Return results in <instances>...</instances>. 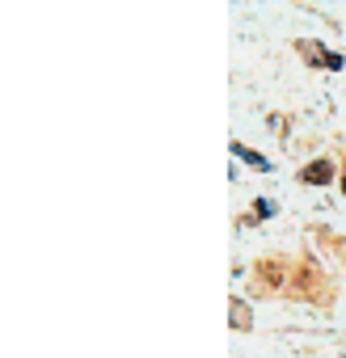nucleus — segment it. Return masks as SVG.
I'll return each mask as SVG.
<instances>
[{
  "label": "nucleus",
  "instance_id": "2",
  "mask_svg": "<svg viewBox=\"0 0 346 358\" xmlns=\"http://www.w3.org/2000/svg\"><path fill=\"white\" fill-rule=\"evenodd\" d=\"M300 55H304V59H312V64H325L329 72H338V68H342V55H329V51H321L317 43H312V47H308V43H300Z\"/></svg>",
  "mask_w": 346,
  "mask_h": 358
},
{
  "label": "nucleus",
  "instance_id": "4",
  "mask_svg": "<svg viewBox=\"0 0 346 358\" xmlns=\"http://www.w3.org/2000/svg\"><path fill=\"white\" fill-rule=\"evenodd\" d=\"M254 207H258V211H254V220H270V215H275V203H270V199H258Z\"/></svg>",
  "mask_w": 346,
  "mask_h": 358
},
{
  "label": "nucleus",
  "instance_id": "5",
  "mask_svg": "<svg viewBox=\"0 0 346 358\" xmlns=\"http://www.w3.org/2000/svg\"><path fill=\"white\" fill-rule=\"evenodd\" d=\"M342 190H346V177H342Z\"/></svg>",
  "mask_w": 346,
  "mask_h": 358
},
{
  "label": "nucleus",
  "instance_id": "3",
  "mask_svg": "<svg viewBox=\"0 0 346 358\" xmlns=\"http://www.w3.org/2000/svg\"><path fill=\"white\" fill-rule=\"evenodd\" d=\"M233 156H237V160H245V164H254V169H262V173H270V160H266V156H258V152H249V148H241V143H233Z\"/></svg>",
  "mask_w": 346,
  "mask_h": 358
},
{
  "label": "nucleus",
  "instance_id": "1",
  "mask_svg": "<svg viewBox=\"0 0 346 358\" xmlns=\"http://www.w3.org/2000/svg\"><path fill=\"white\" fill-rule=\"evenodd\" d=\"M329 177H333V164H329V160H312V164L300 173V182H308V186H325Z\"/></svg>",
  "mask_w": 346,
  "mask_h": 358
}]
</instances>
